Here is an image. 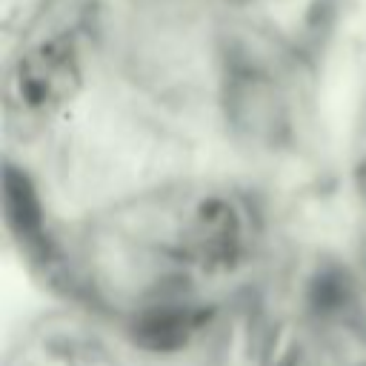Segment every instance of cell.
<instances>
[{
	"label": "cell",
	"instance_id": "cell-1",
	"mask_svg": "<svg viewBox=\"0 0 366 366\" xmlns=\"http://www.w3.org/2000/svg\"><path fill=\"white\" fill-rule=\"evenodd\" d=\"M83 83L80 60L66 37H51L31 46L14 66L11 94L29 114H54Z\"/></svg>",
	"mask_w": 366,
	"mask_h": 366
},
{
	"label": "cell",
	"instance_id": "cell-2",
	"mask_svg": "<svg viewBox=\"0 0 366 366\" xmlns=\"http://www.w3.org/2000/svg\"><path fill=\"white\" fill-rule=\"evenodd\" d=\"M240 243H243V220L234 203L226 197L200 200L189 212L177 234L180 254L200 269L232 266L240 252Z\"/></svg>",
	"mask_w": 366,
	"mask_h": 366
},
{
	"label": "cell",
	"instance_id": "cell-3",
	"mask_svg": "<svg viewBox=\"0 0 366 366\" xmlns=\"http://www.w3.org/2000/svg\"><path fill=\"white\" fill-rule=\"evenodd\" d=\"M200 312H189V309H163L149 315L146 320H140V340L146 346H180L183 340H189V335L194 332V326L200 323Z\"/></svg>",
	"mask_w": 366,
	"mask_h": 366
},
{
	"label": "cell",
	"instance_id": "cell-4",
	"mask_svg": "<svg viewBox=\"0 0 366 366\" xmlns=\"http://www.w3.org/2000/svg\"><path fill=\"white\" fill-rule=\"evenodd\" d=\"M355 189H357L360 203L366 206V157L357 163V172H355Z\"/></svg>",
	"mask_w": 366,
	"mask_h": 366
},
{
	"label": "cell",
	"instance_id": "cell-5",
	"mask_svg": "<svg viewBox=\"0 0 366 366\" xmlns=\"http://www.w3.org/2000/svg\"><path fill=\"white\" fill-rule=\"evenodd\" d=\"M363 366H366V363H363Z\"/></svg>",
	"mask_w": 366,
	"mask_h": 366
}]
</instances>
